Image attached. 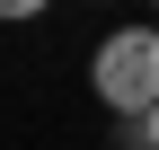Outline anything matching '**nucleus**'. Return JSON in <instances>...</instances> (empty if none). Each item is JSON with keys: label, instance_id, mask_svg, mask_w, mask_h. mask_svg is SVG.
<instances>
[{"label": "nucleus", "instance_id": "f257e3e1", "mask_svg": "<svg viewBox=\"0 0 159 150\" xmlns=\"http://www.w3.org/2000/svg\"><path fill=\"white\" fill-rule=\"evenodd\" d=\"M89 88H97L124 124L159 115V27H115L106 44L89 53Z\"/></svg>", "mask_w": 159, "mask_h": 150}, {"label": "nucleus", "instance_id": "f03ea898", "mask_svg": "<svg viewBox=\"0 0 159 150\" xmlns=\"http://www.w3.org/2000/svg\"><path fill=\"white\" fill-rule=\"evenodd\" d=\"M35 9H44V0H0V18H35Z\"/></svg>", "mask_w": 159, "mask_h": 150}, {"label": "nucleus", "instance_id": "7ed1b4c3", "mask_svg": "<svg viewBox=\"0 0 159 150\" xmlns=\"http://www.w3.org/2000/svg\"><path fill=\"white\" fill-rule=\"evenodd\" d=\"M142 124H150V141H159V115H142Z\"/></svg>", "mask_w": 159, "mask_h": 150}]
</instances>
